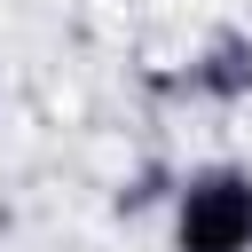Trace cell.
<instances>
[{"instance_id":"1","label":"cell","mask_w":252,"mask_h":252,"mask_svg":"<svg viewBox=\"0 0 252 252\" xmlns=\"http://www.w3.org/2000/svg\"><path fill=\"white\" fill-rule=\"evenodd\" d=\"M173 244H181V252H252V173L213 165V173L181 181Z\"/></svg>"},{"instance_id":"2","label":"cell","mask_w":252,"mask_h":252,"mask_svg":"<svg viewBox=\"0 0 252 252\" xmlns=\"http://www.w3.org/2000/svg\"><path fill=\"white\" fill-rule=\"evenodd\" d=\"M189 87H197V94H244V87H252V47L228 39L220 55H205V63L189 71Z\"/></svg>"}]
</instances>
